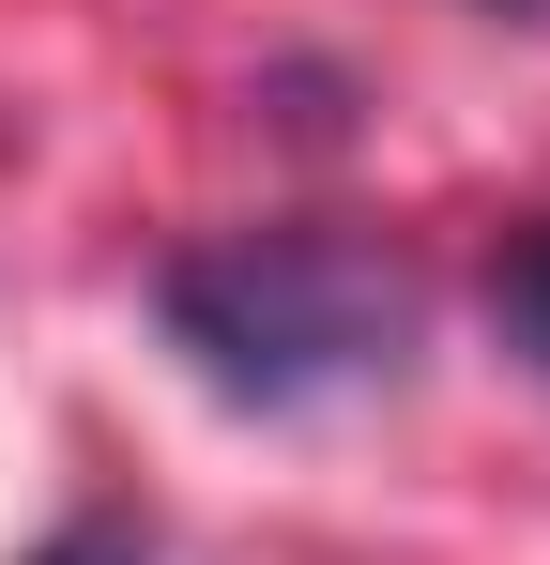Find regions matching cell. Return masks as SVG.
<instances>
[{
    "instance_id": "2",
    "label": "cell",
    "mask_w": 550,
    "mask_h": 565,
    "mask_svg": "<svg viewBox=\"0 0 550 565\" xmlns=\"http://www.w3.org/2000/svg\"><path fill=\"white\" fill-rule=\"evenodd\" d=\"M489 321H505V352H520V367L550 382V214L489 245Z\"/></svg>"
},
{
    "instance_id": "3",
    "label": "cell",
    "mask_w": 550,
    "mask_h": 565,
    "mask_svg": "<svg viewBox=\"0 0 550 565\" xmlns=\"http://www.w3.org/2000/svg\"><path fill=\"white\" fill-rule=\"evenodd\" d=\"M15 565H154V551H138V520H62L46 551H15Z\"/></svg>"
},
{
    "instance_id": "4",
    "label": "cell",
    "mask_w": 550,
    "mask_h": 565,
    "mask_svg": "<svg viewBox=\"0 0 550 565\" xmlns=\"http://www.w3.org/2000/svg\"><path fill=\"white\" fill-rule=\"evenodd\" d=\"M520 15H536V0H520Z\"/></svg>"
},
{
    "instance_id": "1",
    "label": "cell",
    "mask_w": 550,
    "mask_h": 565,
    "mask_svg": "<svg viewBox=\"0 0 550 565\" xmlns=\"http://www.w3.org/2000/svg\"><path fill=\"white\" fill-rule=\"evenodd\" d=\"M169 352L214 397L245 413H306V397H352V382H398L413 352V290L398 260H367L337 230H230V245H183L169 276Z\"/></svg>"
}]
</instances>
